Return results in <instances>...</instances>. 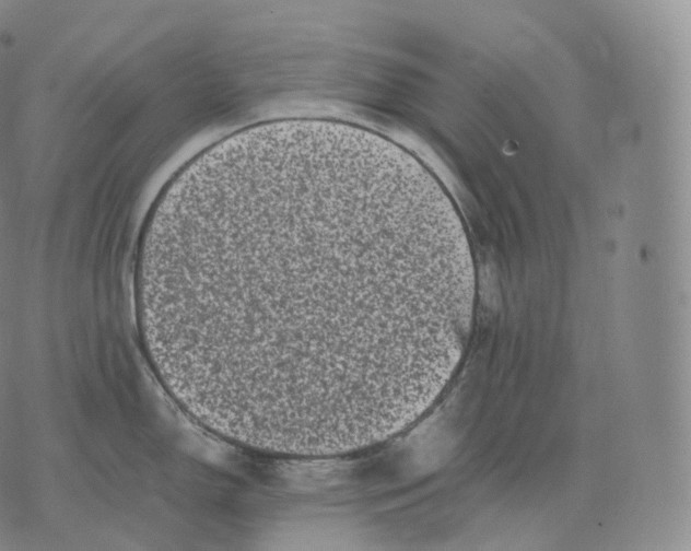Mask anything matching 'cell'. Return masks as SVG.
I'll return each instance as SVG.
<instances>
[{"label": "cell", "instance_id": "obj_1", "mask_svg": "<svg viewBox=\"0 0 691 551\" xmlns=\"http://www.w3.org/2000/svg\"><path fill=\"white\" fill-rule=\"evenodd\" d=\"M150 364L198 424L286 458L363 450L434 403L468 344L476 271L414 156L335 127L254 133L162 192L136 263Z\"/></svg>", "mask_w": 691, "mask_h": 551}]
</instances>
